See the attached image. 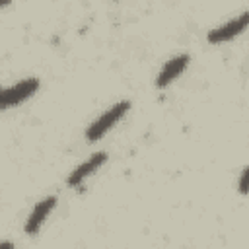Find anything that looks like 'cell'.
<instances>
[{"label": "cell", "instance_id": "obj_1", "mask_svg": "<svg viewBox=\"0 0 249 249\" xmlns=\"http://www.w3.org/2000/svg\"><path fill=\"white\" fill-rule=\"evenodd\" d=\"M128 109H130V101H128V99L111 105L107 111H103V113L86 128V140H88V142H97L99 138H103V136L126 115Z\"/></svg>", "mask_w": 249, "mask_h": 249}, {"label": "cell", "instance_id": "obj_7", "mask_svg": "<svg viewBox=\"0 0 249 249\" xmlns=\"http://www.w3.org/2000/svg\"><path fill=\"white\" fill-rule=\"evenodd\" d=\"M237 191L241 195H249V165L243 167L239 179H237Z\"/></svg>", "mask_w": 249, "mask_h": 249}, {"label": "cell", "instance_id": "obj_6", "mask_svg": "<svg viewBox=\"0 0 249 249\" xmlns=\"http://www.w3.org/2000/svg\"><path fill=\"white\" fill-rule=\"evenodd\" d=\"M189 60H191V56H189L187 53H181V54L169 58V60L161 66V70H160V74H158V78H156V86H158L160 89L167 88V86L187 68Z\"/></svg>", "mask_w": 249, "mask_h": 249}, {"label": "cell", "instance_id": "obj_3", "mask_svg": "<svg viewBox=\"0 0 249 249\" xmlns=\"http://www.w3.org/2000/svg\"><path fill=\"white\" fill-rule=\"evenodd\" d=\"M39 89V78H25L6 89H2L0 93V105L2 109H10L19 105L21 101H25L27 97H31L35 91Z\"/></svg>", "mask_w": 249, "mask_h": 249}, {"label": "cell", "instance_id": "obj_5", "mask_svg": "<svg viewBox=\"0 0 249 249\" xmlns=\"http://www.w3.org/2000/svg\"><path fill=\"white\" fill-rule=\"evenodd\" d=\"M105 161H107V154H105V152H95V154H91L84 163H80L78 167H74V169L68 173L66 185H68V187H80V183H82L86 177H89L93 171H97Z\"/></svg>", "mask_w": 249, "mask_h": 249}, {"label": "cell", "instance_id": "obj_8", "mask_svg": "<svg viewBox=\"0 0 249 249\" xmlns=\"http://www.w3.org/2000/svg\"><path fill=\"white\" fill-rule=\"evenodd\" d=\"M0 249H14V245H12V241H2Z\"/></svg>", "mask_w": 249, "mask_h": 249}, {"label": "cell", "instance_id": "obj_4", "mask_svg": "<svg viewBox=\"0 0 249 249\" xmlns=\"http://www.w3.org/2000/svg\"><path fill=\"white\" fill-rule=\"evenodd\" d=\"M54 206H56V196H54V195L41 198V200L35 204V208L29 212L27 220H25V226H23L25 233H29V235H35V233L41 230L43 222L49 218V214L54 210Z\"/></svg>", "mask_w": 249, "mask_h": 249}, {"label": "cell", "instance_id": "obj_2", "mask_svg": "<svg viewBox=\"0 0 249 249\" xmlns=\"http://www.w3.org/2000/svg\"><path fill=\"white\" fill-rule=\"evenodd\" d=\"M247 27H249V10H245V12H241L239 16L228 19L226 23H222V25L210 29V31L206 33V41H208L210 45H220V43H226V41L237 37V35H239L241 31H245Z\"/></svg>", "mask_w": 249, "mask_h": 249}]
</instances>
